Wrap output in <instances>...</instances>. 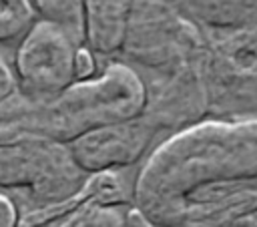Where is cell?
Segmentation results:
<instances>
[{"label": "cell", "mask_w": 257, "mask_h": 227, "mask_svg": "<svg viewBox=\"0 0 257 227\" xmlns=\"http://www.w3.org/2000/svg\"><path fill=\"white\" fill-rule=\"evenodd\" d=\"M131 207L159 227H257V119H203L157 141Z\"/></svg>", "instance_id": "6da1fadb"}, {"label": "cell", "mask_w": 257, "mask_h": 227, "mask_svg": "<svg viewBox=\"0 0 257 227\" xmlns=\"http://www.w3.org/2000/svg\"><path fill=\"white\" fill-rule=\"evenodd\" d=\"M20 223V211L14 199L0 191V227H18Z\"/></svg>", "instance_id": "2e32d148"}, {"label": "cell", "mask_w": 257, "mask_h": 227, "mask_svg": "<svg viewBox=\"0 0 257 227\" xmlns=\"http://www.w3.org/2000/svg\"><path fill=\"white\" fill-rule=\"evenodd\" d=\"M155 127L143 117L94 127L68 143L76 165L86 173L128 171L143 163L159 141Z\"/></svg>", "instance_id": "52a82bcc"}, {"label": "cell", "mask_w": 257, "mask_h": 227, "mask_svg": "<svg viewBox=\"0 0 257 227\" xmlns=\"http://www.w3.org/2000/svg\"><path fill=\"white\" fill-rule=\"evenodd\" d=\"M38 20L52 22L82 44V0H32Z\"/></svg>", "instance_id": "8fae6325"}, {"label": "cell", "mask_w": 257, "mask_h": 227, "mask_svg": "<svg viewBox=\"0 0 257 227\" xmlns=\"http://www.w3.org/2000/svg\"><path fill=\"white\" fill-rule=\"evenodd\" d=\"M167 2H175V4H185V2H189V0H167Z\"/></svg>", "instance_id": "ac0fdd59"}, {"label": "cell", "mask_w": 257, "mask_h": 227, "mask_svg": "<svg viewBox=\"0 0 257 227\" xmlns=\"http://www.w3.org/2000/svg\"><path fill=\"white\" fill-rule=\"evenodd\" d=\"M86 177L64 143L0 145V191L14 199L20 213L48 209L76 197Z\"/></svg>", "instance_id": "277c9868"}, {"label": "cell", "mask_w": 257, "mask_h": 227, "mask_svg": "<svg viewBox=\"0 0 257 227\" xmlns=\"http://www.w3.org/2000/svg\"><path fill=\"white\" fill-rule=\"evenodd\" d=\"M126 227H159L155 223H151L147 217H143L135 207L126 209Z\"/></svg>", "instance_id": "e0dca14e"}, {"label": "cell", "mask_w": 257, "mask_h": 227, "mask_svg": "<svg viewBox=\"0 0 257 227\" xmlns=\"http://www.w3.org/2000/svg\"><path fill=\"white\" fill-rule=\"evenodd\" d=\"M98 72V58L86 48V46H78L76 54H74V76L76 80H88Z\"/></svg>", "instance_id": "5bb4252c"}, {"label": "cell", "mask_w": 257, "mask_h": 227, "mask_svg": "<svg viewBox=\"0 0 257 227\" xmlns=\"http://www.w3.org/2000/svg\"><path fill=\"white\" fill-rule=\"evenodd\" d=\"M76 42L60 26L36 20L20 38L14 52V74L18 92L26 96H52L76 82L74 54Z\"/></svg>", "instance_id": "8992f818"}, {"label": "cell", "mask_w": 257, "mask_h": 227, "mask_svg": "<svg viewBox=\"0 0 257 227\" xmlns=\"http://www.w3.org/2000/svg\"><path fill=\"white\" fill-rule=\"evenodd\" d=\"M135 0H82V46L114 60L122 48Z\"/></svg>", "instance_id": "9c48e42d"}, {"label": "cell", "mask_w": 257, "mask_h": 227, "mask_svg": "<svg viewBox=\"0 0 257 227\" xmlns=\"http://www.w3.org/2000/svg\"><path fill=\"white\" fill-rule=\"evenodd\" d=\"M143 117L159 135H173L207 119V88L203 64L167 74L147 76Z\"/></svg>", "instance_id": "ba28073f"}, {"label": "cell", "mask_w": 257, "mask_h": 227, "mask_svg": "<svg viewBox=\"0 0 257 227\" xmlns=\"http://www.w3.org/2000/svg\"><path fill=\"white\" fill-rule=\"evenodd\" d=\"M205 30L181 6L167 0H135L118 60L141 78L167 76L203 64Z\"/></svg>", "instance_id": "3957f363"}, {"label": "cell", "mask_w": 257, "mask_h": 227, "mask_svg": "<svg viewBox=\"0 0 257 227\" xmlns=\"http://www.w3.org/2000/svg\"><path fill=\"white\" fill-rule=\"evenodd\" d=\"M203 30L207 119H257V24Z\"/></svg>", "instance_id": "5b68a950"}, {"label": "cell", "mask_w": 257, "mask_h": 227, "mask_svg": "<svg viewBox=\"0 0 257 227\" xmlns=\"http://www.w3.org/2000/svg\"><path fill=\"white\" fill-rule=\"evenodd\" d=\"M145 106L141 74L114 58L88 80H76L52 96L14 94L0 104V145L52 141L68 145L78 135L114 121L139 117Z\"/></svg>", "instance_id": "7a4b0ae2"}, {"label": "cell", "mask_w": 257, "mask_h": 227, "mask_svg": "<svg viewBox=\"0 0 257 227\" xmlns=\"http://www.w3.org/2000/svg\"><path fill=\"white\" fill-rule=\"evenodd\" d=\"M14 94H18V80H16L14 68L0 54V104L10 100Z\"/></svg>", "instance_id": "9a60e30c"}, {"label": "cell", "mask_w": 257, "mask_h": 227, "mask_svg": "<svg viewBox=\"0 0 257 227\" xmlns=\"http://www.w3.org/2000/svg\"><path fill=\"white\" fill-rule=\"evenodd\" d=\"M185 10L209 30L257 24V0H189Z\"/></svg>", "instance_id": "30bf717a"}, {"label": "cell", "mask_w": 257, "mask_h": 227, "mask_svg": "<svg viewBox=\"0 0 257 227\" xmlns=\"http://www.w3.org/2000/svg\"><path fill=\"white\" fill-rule=\"evenodd\" d=\"M36 20L32 0H0V44H18Z\"/></svg>", "instance_id": "7c38bea8"}, {"label": "cell", "mask_w": 257, "mask_h": 227, "mask_svg": "<svg viewBox=\"0 0 257 227\" xmlns=\"http://www.w3.org/2000/svg\"><path fill=\"white\" fill-rule=\"evenodd\" d=\"M126 209L92 205L70 227H126Z\"/></svg>", "instance_id": "4fadbf2b"}]
</instances>
